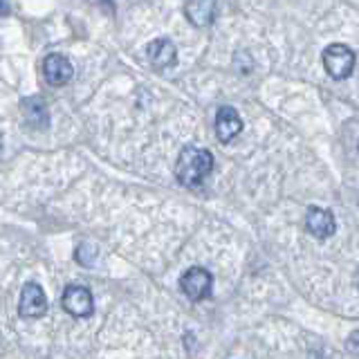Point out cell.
<instances>
[{
  "label": "cell",
  "mask_w": 359,
  "mask_h": 359,
  "mask_svg": "<svg viewBox=\"0 0 359 359\" xmlns=\"http://www.w3.org/2000/svg\"><path fill=\"white\" fill-rule=\"evenodd\" d=\"M213 168V155L207 149H198V146H187L182 153L177 155L175 164V177L182 187H200L205 177Z\"/></svg>",
  "instance_id": "cell-1"
},
{
  "label": "cell",
  "mask_w": 359,
  "mask_h": 359,
  "mask_svg": "<svg viewBox=\"0 0 359 359\" xmlns=\"http://www.w3.org/2000/svg\"><path fill=\"white\" fill-rule=\"evenodd\" d=\"M321 61H323L325 72H328L332 79H348L355 70L357 56L351 48H348V45L332 43L323 50Z\"/></svg>",
  "instance_id": "cell-2"
},
{
  "label": "cell",
  "mask_w": 359,
  "mask_h": 359,
  "mask_svg": "<svg viewBox=\"0 0 359 359\" xmlns=\"http://www.w3.org/2000/svg\"><path fill=\"white\" fill-rule=\"evenodd\" d=\"M61 303H63V310L67 314H72L76 319H86L90 314L95 312V299H93V292L83 285H67L63 290V297H61Z\"/></svg>",
  "instance_id": "cell-3"
},
{
  "label": "cell",
  "mask_w": 359,
  "mask_h": 359,
  "mask_svg": "<svg viewBox=\"0 0 359 359\" xmlns=\"http://www.w3.org/2000/svg\"><path fill=\"white\" fill-rule=\"evenodd\" d=\"M180 287L191 301H205L211 297L213 290V276L205 267H191L180 278Z\"/></svg>",
  "instance_id": "cell-4"
},
{
  "label": "cell",
  "mask_w": 359,
  "mask_h": 359,
  "mask_svg": "<svg viewBox=\"0 0 359 359\" xmlns=\"http://www.w3.org/2000/svg\"><path fill=\"white\" fill-rule=\"evenodd\" d=\"M48 312V299L39 283H25L18 299V314L22 319H41Z\"/></svg>",
  "instance_id": "cell-5"
},
{
  "label": "cell",
  "mask_w": 359,
  "mask_h": 359,
  "mask_svg": "<svg viewBox=\"0 0 359 359\" xmlns=\"http://www.w3.org/2000/svg\"><path fill=\"white\" fill-rule=\"evenodd\" d=\"M72 76H74V67L63 54H48V56H45L43 79H45V83H48V86H54V88L67 86Z\"/></svg>",
  "instance_id": "cell-6"
},
{
  "label": "cell",
  "mask_w": 359,
  "mask_h": 359,
  "mask_svg": "<svg viewBox=\"0 0 359 359\" xmlns=\"http://www.w3.org/2000/svg\"><path fill=\"white\" fill-rule=\"evenodd\" d=\"M306 229L314 238H330L337 231V220L332 216V211L321 207H310L306 213Z\"/></svg>",
  "instance_id": "cell-7"
},
{
  "label": "cell",
  "mask_w": 359,
  "mask_h": 359,
  "mask_svg": "<svg viewBox=\"0 0 359 359\" xmlns=\"http://www.w3.org/2000/svg\"><path fill=\"white\" fill-rule=\"evenodd\" d=\"M146 56H149L151 65L155 70H171L177 63V50L168 39H155L146 48Z\"/></svg>",
  "instance_id": "cell-8"
},
{
  "label": "cell",
  "mask_w": 359,
  "mask_h": 359,
  "mask_svg": "<svg viewBox=\"0 0 359 359\" xmlns=\"http://www.w3.org/2000/svg\"><path fill=\"white\" fill-rule=\"evenodd\" d=\"M243 130V119L238 110L231 106H220L216 115V135L222 144H229L233 137H238Z\"/></svg>",
  "instance_id": "cell-9"
},
{
  "label": "cell",
  "mask_w": 359,
  "mask_h": 359,
  "mask_svg": "<svg viewBox=\"0 0 359 359\" xmlns=\"http://www.w3.org/2000/svg\"><path fill=\"white\" fill-rule=\"evenodd\" d=\"M184 16L189 18L191 25L196 27H207L216 18V5L213 3H202V0H189L184 5Z\"/></svg>",
  "instance_id": "cell-10"
},
{
  "label": "cell",
  "mask_w": 359,
  "mask_h": 359,
  "mask_svg": "<svg viewBox=\"0 0 359 359\" xmlns=\"http://www.w3.org/2000/svg\"><path fill=\"white\" fill-rule=\"evenodd\" d=\"M22 115H25V119L36 128H45V126H48V121H50L48 106H45V101L41 97L22 99Z\"/></svg>",
  "instance_id": "cell-11"
},
{
  "label": "cell",
  "mask_w": 359,
  "mask_h": 359,
  "mask_svg": "<svg viewBox=\"0 0 359 359\" xmlns=\"http://www.w3.org/2000/svg\"><path fill=\"white\" fill-rule=\"evenodd\" d=\"M76 261L81 263V265H95L97 263V258H99V250L95 245H88V243H81L79 245V250H76Z\"/></svg>",
  "instance_id": "cell-12"
},
{
  "label": "cell",
  "mask_w": 359,
  "mask_h": 359,
  "mask_svg": "<svg viewBox=\"0 0 359 359\" xmlns=\"http://www.w3.org/2000/svg\"><path fill=\"white\" fill-rule=\"evenodd\" d=\"M348 351L359 355V330H355L351 337H348Z\"/></svg>",
  "instance_id": "cell-13"
}]
</instances>
